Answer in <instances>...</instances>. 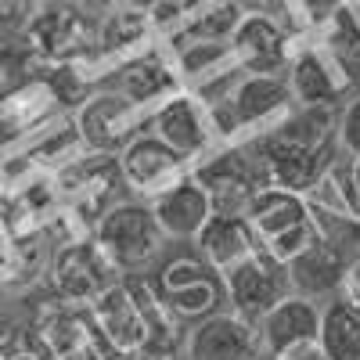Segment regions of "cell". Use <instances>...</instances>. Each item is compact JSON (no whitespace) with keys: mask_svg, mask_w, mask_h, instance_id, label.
Masks as SVG:
<instances>
[{"mask_svg":"<svg viewBox=\"0 0 360 360\" xmlns=\"http://www.w3.org/2000/svg\"><path fill=\"white\" fill-rule=\"evenodd\" d=\"M98 29L101 22H94L83 8L72 4H47L40 8L25 25V37L40 54L69 62V58L83 54L98 44Z\"/></svg>","mask_w":360,"mask_h":360,"instance_id":"obj_9","label":"cell"},{"mask_svg":"<svg viewBox=\"0 0 360 360\" xmlns=\"http://www.w3.org/2000/svg\"><path fill=\"white\" fill-rule=\"evenodd\" d=\"M119 173H123L127 188L141 198H159L169 188H176L188 176V166L173 148H166L155 134H141L123 155H119Z\"/></svg>","mask_w":360,"mask_h":360,"instance_id":"obj_11","label":"cell"},{"mask_svg":"<svg viewBox=\"0 0 360 360\" xmlns=\"http://www.w3.org/2000/svg\"><path fill=\"white\" fill-rule=\"evenodd\" d=\"M274 360H328V353H324L321 339H314V342H299V346L281 349Z\"/></svg>","mask_w":360,"mask_h":360,"instance_id":"obj_28","label":"cell"},{"mask_svg":"<svg viewBox=\"0 0 360 360\" xmlns=\"http://www.w3.org/2000/svg\"><path fill=\"white\" fill-rule=\"evenodd\" d=\"M321 317H324V310L317 307V299H307V295H295L292 292L285 303H278L274 310L259 321L263 353L278 356L288 346L321 339Z\"/></svg>","mask_w":360,"mask_h":360,"instance_id":"obj_19","label":"cell"},{"mask_svg":"<svg viewBox=\"0 0 360 360\" xmlns=\"http://www.w3.org/2000/svg\"><path fill=\"white\" fill-rule=\"evenodd\" d=\"M18 11H25L22 4H0V29L18 25Z\"/></svg>","mask_w":360,"mask_h":360,"instance_id":"obj_30","label":"cell"},{"mask_svg":"<svg viewBox=\"0 0 360 360\" xmlns=\"http://www.w3.org/2000/svg\"><path fill=\"white\" fill-rule=\"evenodd\" d=\"M349 180H353V191H356V202H360V159L349 162Z\"/></svg>","mask_w":360,"mask_h":360,"instance_id":"obj_31","label":"cell"},{"mask_svg":"<svg viewBox=\"0 0 360 360\" xmlns=\"http://www.w3.org/2000/svg\"><path fill=\"white\" fill-rule=\"evenodd\" d=\"M4 360H51V356H47V349L33 339V342H22V346H15V349H4Z\"/></svg>","mask_w":360,"mask_h":360,"instance_id":"obj_29","label":"cell"},{"mask_svg":"<svg viewBox=\"0 0 360 360\" xmlns=\"http://www.w3.org/2000/svg\"><path fill=\"white\" fill-rule=\"evenodd\" d=\"M148 25H152V15H148L144 8H115L112 15L101 18L98 44H105L108 51H123V47L144 40Z\"/></svg>","mask_w":360,"mask_h":360,"instance_id":"obj_25","label":"cell"},{"mask_svg":"<svg viewBox=\"0 0 360 360\" xmlns=\"http://www.w3.org/2000/svg\"><path fill=\"white\" fill-rule=\"evenodd\" d=\"M238 22H242V8L238 4H205L198 8V15L184 18V29L198 40V44H231Z\"/></svg>","mask_w":360,"mask_h":360,"instance_id":"obj_24","label":"cell"},{"mask_svg":"<svg viewBox=\"0 0 360 360\" xmlns=\"http://www.w3.org/2000/svg\"><path fill=\"white\" fill-rule=\"evenodd\" d=\"M321 346L328 360H360V310L335 299L321 317Z\"/></svg>","mask_w":360,"mask_h":360,"instance_id":"obj_22","label":"cell"},{"mask_svg":"<svg viewBox=\"0 0 360 360\" xmlns=\"http://www.w3.org/2000/svg\"><path fill=\"white\" fill-rule=\"evenodd\" d=\"M227 105L238 130H274L292 112V94L281 76H245L231 86Z\"/></svg>","mask_w":360,"mask_h":360,"instance_id":"obj_16","label":"cell"},{"mask_svg":"<svg viewBox=\"0 0 360 360\" xmlns=\"http://www.w3.org/2000/svg\"><path fill=\"white\" fill-rule=\"evenodd\" d=\"M321 47L335 58V65L356 86L360 83V18L353 15V8H335V15H328V33Z\"/></svg>","mask_w":360,"mask_h":360,"instance_id":"obj_23","label":"cell"},{"mask_svg":"<svg viewBox=\"0 0 360 360\" xmlns=\"http://www.w3.org/2000/svg\"><path fill=\"white\" fill-rule=\"evenodd\" d=\"M155 220L162 227L166 238H176V242H195L202 234V227L213 220V202L202 191V184L188 173L176 188H169L166 195H159L152 202Z\"/></svg>","mask_w":360,"mask_h":360,"instance_id":"obj_18","label":"cell"},{"mask_svg":"<svg viewBox=\"0 0 360 360\" xmlns=\"http://www.w3.org/2000/svg\"><path fill=\"white\" fill-rule=\"evenodd\" d=\"M335 299H342V303H349V307H356L360 310V256L349 263V270H346V278H342V285H339V295Z\"/></svg>","mask_w":360,"mask_h":360,"instance_id":"obj_27","label":"cell"},{"mask_svg":"<svg viewBox=\"0 0 360 360\" xmlns=\"http://www.w3.org/2000/svg\"><path fill=\"white\" fill-rule=\"evenodd\" d=\"M195 245H198L202 263L220 278L259 252L252 224L245 217H234V213H213V220H209L202 227V234L195 238Z\"/></svg>","mask_w":360,"mask_h":360,"instance_id":"obj_17","label":"cell"},{"mask_svg":"<svg viewBox=\"0 0 360 360\" xmlns=\"http://www.w3.org/2000/svg\"><path fill=\"white\" fill-rule=\"evenodd\" d=\"M288 94L292 108H335L339 101L353 98L349 76L335 65V58L324 47H307L288 62Z\"/></svg>","mask_w":360,"mask_h":360,"instance_id":"obj_8","label":"cell"},{"mask_svg":"<svg viewBox=\"0 0 360 360\" xmlns=\"http://www.w3.org/2000/svg\"><path fill=\"white\" fill-rule=\"evenodd\" d=\"M263 353V339H259V324L238 317V314H213L198 321L188 342H184V356L188 360H259Z\"/></svg>","mask_w":360,"mask_h":360,"instance_id":"obj_10","label":"cell"},{"mask_svg":"<svg viewBox=\"0 0 360 360\" xmlns=\"http://www.w3.org/2000/svg\"><path fill=\"white\" fill-rule=\"evenodd\" d=\"M176 90V72H169V65L162 58H137L123 69V98H130L137 108L141 105H152L159 98H173Z\"/></svg>","mask_w":360,"mask_h":360,"instance_id":"obj_21","label":"cell"},{"mask_svg":"<svg viewBox=\"0 0 360 360\" xmlns=\"http://www.w3.org/2000/svg\"><path fill=\"white\" fill-rule=\"evenodd\" d=\"M0 360H4V349H0Z\"/></svg>","mask_w":360,"mask_h":360,"instance_id":"obj_33","label":"cell"},{"mask_svg":"<svg viewBox=\"0 0 360 360\" xmlns=\"http://www.w3.org/2000/svg\"><path fill=\"white\" fill-rule=\"evenodd\" d=\"M356 256L328 245V242H314L303 256H295L288 263V285L295 295L307 299H321V295H339V285L346 278V270Z\"/></svg>","mask_w":360,"mask_h":360,"instance_id":"obj_20","label":"cell"},{"mask_svg":"<svg viewBox=\"0 0 360 360\" xmlns=\"http://www.w3.org/2000/svg\"><path fill=\"white\" fill-rule=\"evenodd\" d=\"M0 94H4V72H0Z\"/></svg>","mask_w":360,"mask_h":360,"instance_id":"obj_32","label":"cell"},{"mask_svg":"<svg viewBox=\"0 0 360 360\" xmlns=\"http://www.w3.org/2000/svg\"><path fill=\"white\" fill-rule=\"evenodd\" d=\"M220 281H224V299L231 303V314L245 317L252 324H259L278 303H285V299L292 295L288 266L270 259L266 252H256L242 266L227 270Z\"/></svg>","mask_w":360,"mask_h":360,"instance_id":"obj_5","label":"cell"},{"mask_svg":"<svg viewBox=\"0 0 360 360\" xmlns=\"http://www.w3.org/2000/svg\"><path fill=\"white\" fill-rule=\"evenodd\" d=\"M119 266L98 242L62 245L51 259V288L65 307H94L98 299L123 281Z\"/></svg>","mask_w":360,"mask_h":360,"instance_id":"obj_2","label":"cell"},{"mask_svg":"<svg viewBox=\"0 0 360 360\" xmlns=\"http://www.w3.org/2000/svg\"><path fill=\"white\" fill-rule=\"evenodd\" d=\"M90 321L101 332L112 360H144L148 353V324L144 310L134 295L130 281L112 285L94 307H90Z\"/></svg>","mask_w":360,"mask_h":360,"instance_id":"obj_6","label":"cell"},{"mask_svg":"<svg viewBox=\"0 0 360 360\" xmlns=\"http://www.w3.org/2000/svg\"><path fill=\"white\" fill-rule=\"evenodd\" d=\"M288 44L292 40L285 25L270 15H242L227 47L234 54V65H242L249 76H278L292 62Z\"/></svg>","mask_w":360,"mask_h":360,"instance_id":"obj_14","label":"cell"},{"mask_svg":"<svg viewBox=\"0 0 360 360\" xmlns=\"http://www.w3.org/2000/svg\"><path fill=\"white\" fill-rule=\"evenodd\" d=\"M339 148L349 155V159H360V94H353L346 101V108L339 112Z\"/></svg>","mask_w":360,"mask_h":360,"instance_id":"obj_26","label":"cell"},{"mask_svg":"<svg viewBox=\"0 0 360 360\" xmlns=\"http://www.w3.org/2000/svg\"><path fill=\"white\" fill-rule=\"evenodd\" d=\"M141 108L123 94H90L76 112L79 137L101 155H123L141 137Z\"/></svg>","mask_w":360,"mask_h":360,"instance_id":"obj_7","label":"cell"},{"mask_svg":"<svg viewBox=\"0 0 360 360\" xmlns=\"http://www.w3.org/2000/svg\"><path fill=\"white\" fill-rule=\"evenodd\" d=\"M152 134L173 148L180 159L188 155H202L209 144H213V119L209 108L195 98V94H173L152 119Z\"/></svg>","mask_w":360,"mask_h":360,"instance_id":"obj_15","label":"cell"},{"mask_svg":"<svg viewBox=\"0 0 360 360\" xmlns=\"http://www.w3.org/2000/svg\"><path fill=\"white\" fill-rule=\"evenodd\" d=\"M191 176L202 184L209 202H213V213H234V217H245L249 202L263 188H270L252 144L249 148H224V152L209 155Z\"/></svg>","mask_w":360,"mask_h":360,"instance_id":"obj_3","label":"cell"},{"mask_svg":"<svg viewBox=\"0 0 360 360\" xmlns=\"http://www.w3.org/2000/svg\"><path fill=\"white\" fill-rule=\"evenodd\" d=\"M159 295L169 303V310L184 321V317H213L217 303L224 299V281L213 274L202 259H173L162 278L155 281Z\"/></svg>","mask_w":360,"mask_h":360,"instance_id":"obj_13","label":"cell"},{"mask_svg":"<svg viewBox=\"0 0 360 360\" xmlns=\"http://www.w3.org/2000/svg\"><path fill=\"white\" fill-rule=\"evenodd\" d=\"M245 220L256 231L259 252L278 259L281 266H288L295 256H303L317 242L307 198H299L292 191H281V188H263L249 202Z\"/></svg>","mask_w":360,"mask_h":360,"instance_id":"obj_1","label":"cell"},{"mask_svg":"<svg viewBox=\"0 0 360 360\" xmlns=\"http://www.w3.org/2000/svg\"><path fill=\"white\" fill-rule=\"evenodd\" d=\"M98 245L119 266H144L162 252L166 234L155 220V209L141 198H134V202H119L108 213H101Z\"/></svg>","mask_w":360,"mask_h":360,"instance_id":"obj_4","label":"cell"},{"mask_svg":"<svg viewBox=\"0 0 360 360\" xmlns=\"http://www.w3.org/2000/svg\"><path fill=\"white\" fill-rule=\"evenodd\" d=\"M37 342L51 360H112L101 332L76 307H51L37 321Z\"/></svg>","mask_w":360,"mask_h":360,"instance_id":"obj_12","label":"cell"}]
</instances>
